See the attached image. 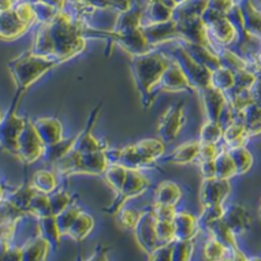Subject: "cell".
Instances as JSON below:
<instances>
[{
    "instance_id": "6da1fadb",
    "label": "cell",
    "mask_w": 261,
    "mask_h": 261,
    "mask_svg": "<svg viewBox=\"0 0 261 261\" xmlns=\"http://www.w3.org/2000/svg\"><path fill=\"white\" fill-rule=\"evenodd\" d=\"M48 25L49 33L55 44V59L62 63L80 55L86 47L84 30L78 22H74L69 15L58 13Z\"/></svg>"
},
{
    "instance_id": "7a4b0ae2",
    "label": "cell",
    "mask_w": 261,
    "mask_h": 261,
    "mask_svg": "<svg viewBox=\"0 0 261 261\" xmlns=\"http://www.w3.org/2000/svg\"><path fill=\"white\" fill-rule=\"evenodd\" d=\"M170 62L171 58L153 51L145 55L133 56L130 63L132 73L145 107L152 101V90L159 85V81Z\"/></svg>"
},
{
    "instance_id": "3957f363",
    "label": "cell",
    "mask_w": 261,
    "mask_h": 261,
    "mask_svg": "<svg viewBox=\"0 0 261 261\" xmlns=\"http://www.w3.org/2000/svg\"><path fill=\"white\" fill-rule=\"evenodd\" d=\"M59 63L54 58H45V56L36 55V54H26V55L18 58L10 63V69L13 70L14 77L17 81L18 89H28L33 82H36L40 77L49 71L52 67H55Z\"/></svg>"
},
{
    "instance_id": "277c9868",
    "label": "cell",
    "mask_w": 261,
    "mask_h": 261,
    "mask_svg": "<svg viewBox=\"0 0 261 261\" xmlns=\"http://www.w3.org/2000/svg\"><path fill=\"white\" fill-rule=\"evenodd\" d=\"M171 52L174 55L172 58L178 62L180 69L184 70L185 75L190 82V85L193 86V89L202 90L211 85V70L198 63L197 60L186 51L184 44L174 47Z\"/></svg>"
},
{
    "instance_id": "5b68a950",
    "label": "cell",
    "mask_w": 261,
    "mask_h": 261,
    "mask_svg": "<svg viewBox=\"0 0 261 261\" xmlns=\"http://www.w3.org/2000/svg\"><path fill=\"white\" fill-rule=\"evenodd\" d=\"M149 188V180L142 175L140 170H127V176L124 180L123 188L116 193V198L111 205L106 208V212H118L127 200H133L141 196Z\"/></svg>"
},
{
    "instance_id": "8992f818",
    "label": "cell",
    "mask_w": 261,
    "mask_h": 261,
    "mask_svg": "<svg viewBox=\"0 0 261 261\" xmlns=\"http://www.w3.org/2000/svg\"><path fill=\"white\" fill-rule=\"evenodd\" d=\"M176 23H178V32H179L180 40L184 43L204 45V47L211 48L212 51L218 54V49L214 47V44L211 41L208 28H206L205 22L202 21L201 17L185 18V19L176 21Z\"/></svg>"
},
{
    "instance_id": "52a82bcc",
    "label": "cell",
    "mask_w": 261,
    "mask_h": 261,
    "mask_svg": "<svg viewBox=\"0 0 261 261\" xmlns=\"http://www.w3.org/2000/svg\"><path fill=\"white\" fill-rule=\"evenodd\" d=\"M45 148L47 146L37 133L35 123L26 120L25 128L22 130L19 140H18V154H21V158L26 163H33L44 156Z\"/></svg>"
},
{
    "instance_id": "ba28073f",
    "label": "cell",
    "mask_w": 261,
    "mask_h": 261,
    "mask_svg": "<svg viewBox=\"0 0 261 261\" xmlns=\"http://www.w3.org/2000/svg\"><path fill=\"white\" fill-rule=\"evenodd\" d=\"M186 124V115H185L184 104L172 106L164 111L158 123L159 137L164 142L174 141L179 137L182 128Z\"/></svg>"
},
{
    "instance_id": "9c48e42d",
    "label": "cell",
    "mask_w": 261,
    "mask_h": 261,
    "mask_svg": "<svg viewBox=\"0 0 261 261\" xmlns=\"http://www.w3.org/2000/svg\"><path fill=\"white\" fill-rule=\"evenodd\" d=\"M107 152L110 163H118L127 170H144V168H159L158 162L144 158L134 144L123 146L122 149H110Z\"/></svg>"
},
{
    "instance_id": "30bf717a",
    "label": "cell",
    "mask_w": 261,
    "mask_h": 261,
    "mask_svg": "<svg viewBox=\"0 0 261 261\" xmlns=\"http://www.w3.org/2000/svg\"><path fill=\"white\" fill-rule=\"evenodd\" d=\"M154 223H156V218H154L152 208H149V210L142 211L141 218H140L137 226L134 227L133 230L136 241L146 254L153 253L154 249H158L160 246V242H159L158 237H156Z\"/></svg>"
},
{
    "instance_id": "8fae6325",
    "label": "cell",
    "mask_w": 261,
    "mask_h": 261,
    "mask_svg": "<svg viewBox=\"0 0 261 261\" xmlns=\"http://www.w3.org/2000/svg\"><path fill=\"white\" fill-rule=\"evenodd\" d=\"M26 119L15 115L14 107L10 108L9 114L0 122V142L6 149L18 153V140L22 130L25 128Z\"/></svg>"
},
{
    "instance_id": "7c38bea8",
    "label": "cell",
    "mask_w": 261,
    "mask_h": 261,
    "mask_svg": "<svg viewBox=\"0 0 261 261\" xmlns=\"http://www.w3.org/2000/svg\"><path fill=\"white\" fill-rule=\"evenodd\" d=\"M111 36L114 41L132 56L145 55V54L153 51V47L148 43L141 28L130 30V32H123V33L114 32L111 33Z\"/></svg>"
},
{
    "instance_id": "4fadbf2b",
    "label": "cell",
    "mask_w": 261,
    "mask_h": 261,
    "mask_svg": "<svg viewBox=\"0 0 261 261\" xmlns=\"http://www.w3.org/2000/svg\"><path fill=\"white\" fill-rule=\"evenodd\" d=\"M231 192V184L228 179L220 178H206L202 180L200 189V200L202 206L211 204H223L227 196Z\"/></svg>"
},
{
    "instance_id": "5bb4252c",
    "label": "cell",
    "mask_w": 261,
    "mask_h": 261,
    "mask_svg": "<svg viewBox=\"0 0 261 261\" xmlns=\"http://www.w3.org/2000/svg\"><path fill=\"white\" fill-rule=\"evenodd\" d=\"M141 29L146 40H148V43L153 48L164 43H168V41H172V40H180L178 23H176L175 19L163 22V23H156V25L141 26Z\"/></svg>"
},
{
    "instance_id": "9a60e30c",
    "label": "cell",
    "mask_w": 261,
    "mask_h": 261,
    "mask_svg": "<svg viewBox=\"0 0 261 261\" xmlns=\"http://www.w3.org/2000/svg\"><path fill=\"white\" fill-rule=\"evenodd\" d=\"M159 86L167 92H182V90L192 92L193 90V86L190 85V82L185 75L184 70L180 69V66L174 58H171V62L167 66V69L164 70V73L159 81Z\"/></svg>"
},
{
    "instance_id": "2e32d148",
    "label": "cell",
    "mask_w": 261,
    "mask_h": 261,
    "mask_svg": "<svg viewBox=\"0 0 261 261\" xmlns=\"http://www.w3.org/2000/svg\"><path fill=\"white\" fill-rule=\"evenodd\" d=\"M223 220L231 228L236 236L245 234L250 228L253 222L252 215L249 214L248 208L241 204H231L224 208Z\"/></svg>"
},
{
    "instance_id": "e0dca14e",
    "label": "cell",
    "mask_w": 261,
    "mask_h": 261,
    "mask_svg": "<svg viewBox=\"0 0 261 261\" xmlns=\"http://www.w3.org/2000/svg\"><path fill=\"white\" fill-rule=\"evenodd\" d=\"M100 108H101V104H99L92 111V114L89 116V120L86 123L85 130L78 134V140L75 142L74 148L80 150L81 153H89V152H96V150H107L108 146L100 141L99 138L94 137L93 133H92V128H93L94 123H96L97 115L100 114Z\"/></svg>"
},
{
    "instance_id": "ac0fdd59",
    "label": "cell",
    "mask_w": 261,
    "mask_h": 261,
    "mask_svg": "<svg viewBox=\"0 0 261 261\" xmlns=\"http://www.w3.org/2000/svg\"><path fill=\"white\" fill-rule=\"evenodd\" d=\"M201 94L208 119L219 120L220 112L227 104L226 93L210 85L201 90Z\"/></svg>"
},
{
    "instance_id": "d6986e66",
    "label": "cell",
    "mask_w": 261,
    "mask_h": 261,
    "mask_svg": "<svg viewBox=\"0 0 261 261\" xmlns=\"http://www.w3.org/2000/svg\"><path fill=\"white\" fill-rule=\"evenodd\" d=\"M172 224H174V230H175L176 240H193L200 231L197 218L186 211L176 212Z\"/></svg>"
},
{
    "instance_id": "ffe728a7",
    "label": "cell",
    "mask_w": 261,
    "mask_h": 261,
    "mask_svg": "<svg viewBox=\"0 0 261 261\" xmlns=\"http://www.w3.org/2000/svg\"><path fill=\"white\" fill-rule=\"evenodd\" d=\"M200 154V141H190L180 144L172 150L168 156H163V162L172 163V164H192L198 160Z\"/></svg>"
},
{
    "instance_id": "44dd1931",
    "label": "cell",
    "mask_w": 261,
    "mask_h": 261,
    "mask_svg": "<svg viewBox=\"0 0 261 261\" xmlns=\"http://www.w3.org/2000/svg\"><path fill=\"white\" fill-rule=\"evenodd\" d=\"M35 127L45 146L63 140V126L56 118H41L35 122Z\"/></svg>"
},
{
    "instance_id": "7402d4cb",
    "label": "cell",
    "mask_w": 261,
    "mask_h": 261,
    "mask_svg": "<svg viewBox=\"0 0 261 261\" xmlns=\"http://www.w3.org/2000/svg\"><path fill=\"white\" fill-rule=\"evenodd\" d=\"M108 166H110V160H108L106 150H96V152H89V153H82L80 174L103 175Z\"/></svg>"
},
{
    "instance_id": "603a6c76",
    "label": "cell",
    "mask_w": 261,
    "mask_h": 261,
    "mask_svg": "<svg viewBox=\"0 0 261 261\" xmlns=\"http://www.w3.org/2000/svg\"><path fill=\"white\" fill-rule=\"evenodd\" d=\"M28 26L29 25L22 21L15 11L7 10L0 14V36L5 39H15L21 36Z\"/></svg>"
},
{
    "instance_id": "cb8c5ba5",
    "label": "cell",
    "mask_w": 261,
    "mask_h": 261,
    "mask_svg": "<svg viewBox=\"0 0 261 261\" xmlns=\"http://www.w3.org/2000/svg\"><path fill=\"white\" fill-rule=\"evenodd\" d=\"M182 189L178 184L172 180H163L156 186L153 193L154 204L164 205H178L182 198Z\"/></svg>"
},
{
    "instance_id": "d4e9b609",
    "label": "cell",
    "mask_w": 261,
    "mask_h": 261,
    "mask_svg": "<svg viewBox=\"0 0 261 261\" xmlns=\"http://www.w3.org/2000/svg\"><path fill=\"white\" fill-rule=\"evenodd\" d=\"M184 47L186 48V51H188L194 59L197 60L198 63L202 64L204 67H206V69L211 70V71L219 69V67L222 66V64H220V60H219L218 54L215 51H212L211 48L190 43H184Z\"/></svg>"
},
{
    "instance_id": "484cf974",
    "label": "cell",
    "mask_w": 261,
    "mask_h": 261,
    "mask_svg": "<svg viewBox=\"0 0 261 261\" xmlns=\"http://www.w3.org/2000/svg\"><path fill=\"white\" fill-rule=\"evenodd\" d=\"M222 140L224 141L228 149L230 148H236V146H244L249 140V134L246 132L245 122H242V120H234L232 123L226 126L224 132H223Z\"/></svg>"
},
{
    "instance_id": "4316f807",
    "label": "cell",
    "mask_w": 261,
    "mask_h": 261,
    "mask_svg": "<svg viewBox=\"0 0 261 261\" xmlns=\"http://www.w3.org/2000/svg\"><path fill=\"white\" fill-rule=\"evenodd\" d=\"M174 19V10L164 6L158 0H152L150 6L145 13V18L142 17L141 26L145 25H156Z\"/></svg>"
},
{
    "instance_id": "83f0119b",
    "label": "cell",
    "mask_w": 261,
    "mask_h": 261,
    "mask_svg": "<svg viewBox=\"0 0 261 261\" xmlns=\"http://www.w3.org/2000/svg\"><path fill=\"white\" fill-rule=\"evenodd\" d=\"M93 228L94 219L89 214H86L85 211H81L73 224H71V227L69 228L67 236L75 242H82L85 238H88L90 232L93 231Z\"/></svg>"
},
{
    "instance_id": "f1b7e54d",
    "label": "cell",
    "mask_w": 261,
    "mask_h": 261,
    "mask_svg": "<svg viewBox=\"0 0 261 261\" xmlns=\"http://www.w3.org/2000/svg\"><path fill=\"white\" fill-rule=\"evenodd\" d=\"M215 176L220 178V179H231L237 176V167L234 164L231 154L228 149L219 150L218 156L215 158Z\"/></svg>"
},
{
    "instance_id": "f546056e",
    "label": "cell",
    "mask_w": 261,
    "mask_h": 261,
    "mask_svg": "<svg viewBox=\"0 0 261 261\" xmlns=\"http://www.w3.org/2000/svg\"><path fill=\"white\" fill-rule=\"evenodd\" d=\"M134 146L144 158L154 160V162H158L159 159H162L166 153V145L162 138H144L136 142Z\"/></svg>"
},
{
    "instance_id": "4dcf8cb0",
    "label": "cell",
    "mask_w": 261,
    "mask_h": 261,
    "mask_svg": "<svg viewBox=\"0 0 261 261\" xmlns=\"http://www.w3.org/2000/svg\"><path fill=\"white\" fill-rule=\"evenodd\" d=\"M81 158L82 153L80 150L74 148L73 150H70L69 153L66 154L64 158L55 162L54 164L56 166V171L59 172L60 175L69 176L80 174V166H81Z\"/></svg>"
},
{
    "instance_id": "1f68e13d",
    "label": "cell",
    "mask_w": 261,
    "mask_h": 261,
    "mask_svg": "<svg viewBox=\"0 0 261 261\" xmlns=\"http://www.w3.org/2000/svg\"><path fill=\"white\" fill-rule=\"evenodd\" d=\"M211 237H214L215 240H218L219 242H222L226 248L231 249L237 248V236L232 232V230L230 227L227 226L226 222L222 219H219L216 222L210 227L208 230Z\"/></svg>"
},
{
    "instance_id": "d6a6232c",
    "label": "cell",
    "mask_w": 261,
    "mask_h": 261,
    "mask_svg": "<svg viewBox=\"0 0 261 261\" xmlns=\"http://www.w3.org/2000/svg\"><path fill=\"white\" fill-rule=\"evenodd\" d=\"M224 93H226L227 101L230 103V106H231V107L234 108V111L237 112L245 111L250 104L254 103L250 89H241V88L234 86V88H231L230 90H227Z\"/></svg>"
},
{
    "instance_id": "836d02e7",
    "label": "cell",
    "mask_w": 261,
    "mask_h": 261,
    "mask_svg": "<svg viewBox=\"0 0 261 261\" xmlns=\"http://www.w3.org/2000/svg\"><path fill=\"white\" fill-rule=\"evenodd\" d=\"M236 85V74L227 67L220 66L219 69L211 71V86L216 89L227 92Z\"/></svg>"
},
{
    "instance_id": "e575fe53",
    "label": "cell",
    "mask_w": 261,
    "mask_h": 261,
    "mask_svg": "<svg viewBox=\"0 0 261 261\" xmlns=\"http://www.w3.org/2000/svg\"><path fill=\"white\" fill-rule=\"evenodd\" d=\"M78 140V136L71 138H63V140H60L59 142H56V144H52V145H48L45 148V159H47L48 162L55 163L58 160H60L62 158H64L66 154L69 153L70 150L74 149V146H75V142Z\"/></svg>"
},
{
    "instance_id": "d590c367",
    "label": "cell",
    "mask_w": 261,
    "mask_h": 261,
    "mask_svg": "<svg viewBox=\"0 0 261 261\" xmlns=\"http://www.w3.org/2000/svg\"><path fill=\"white\" fill-rule=\"evenodd\" d=\"M245 126L249 137L261 134V103H252L244 111Z\"/></svg>"
},
{
    "instance_id": "8d00e7d4",
    "label": "cell",
    "mask_w": 261,
    "mask_h": 261,
    "mask_svg": "<svg viewBox=\"0 0 261 261\" xmlns=\"http://www.w3.org/2000/svg\"><path fill=\"white\" fill-rule=\"evenodd\" d=\"M103 175L104 179L110 185V188L115 193H119L120 189L123 188L124 180L127 176V168H124L118 163H110V166L106 168Z\"/></svg>"
},
{
    "instance_id": "74e56055",
    "label": "cell",
    "mask_w": 261,
    "mask_h": 261,
    "mask_svg": "<svg viewBox=\"0 0 261 261\" xmlns=\"http://www.w3.org/2000/svg\"><path fill=\"white\" fill-rule=\"evenodd\" d=\"M223 132H224V127L219 120L208 119L200 130L198 141L200 144H219L222 141Z\"/></svg>"
},
{
    "instance_id": "f35d334b",
    "label": "cell",
    "mask_w": 261,
    "mask_h": 261,
    "mask_svg": "<svg viewBox=\"0 0 261 261\" xmlns=\"http://www.w3.org/2000/svg\"><path fill=\"white\" fill-rule=\"evenodd\" d=\"M218 56L223 67H227V69H230L234 73L240 71V70L249 69L248 62L242 56L238 55L237 52L231 51V49H227L224 47L219 48Z\"/></svg>"
},
{
    "instance_id": "ab89813d",
    "label": "cell",
    "mask_w": 261,
    "mask_h": 261,
    "mask_svg": "<svg viewBox=\"0 0 261 261\" xmlns=\"http://www.w3.org/2000/svg\"><path fill=\"white\" fill-rule=\"evenodd\" d=\"M231 154L234 164L237 167V174L238 175H244L252 168L253 166V154L246 149V146H236V148H230L228 149Z\"/></svg>"
},
{
    "instance_id": "60d3db41",
    "label": "cell",
    "mask_w": 261,
    "mask_h": 261,
    "mask_svg": "<svg viewBox=\"0 0 261 261\" xmlns=\"http://www.w3.org/2000/svg\"><path fill=\"white\" fill-rule=\"evenodd\" d=\"M224 215V206L223 204H211V205H204L201 215L197 218L198 227L200 230L208 231L210 227L214 224L216 220L223 218Z\"/></svg>"
},
{
    "instance_id": "b9f144b4",
    "label": "cell",
    "mask_w": 261,
    "mask_h": 261,
    "mask_svg": "<svg viewBox=\"0 0 261 261\" xmlns=\"http://www.w3.org/2000/svg\"><path fill=\"white\" fill-rule=\"evenodd\" d=\"M40 227H41V232H43L44 238L49 244L54 245V246H59L62 232H60L58 223H56L55 215H49V216L40 218Z\"/></svg>"
},
{
    "instance_id": "7bdbcfd3",
    "label": "cell",
    "mask_w": 261,
    "mask_h": 261,
    "mask_svg": "<svg viewBox=\"0 0 261 261\" xmlns=\"http://www.w3.org/2000/svg\"><path fill=\"white\" fill-rule=\"evenodd\" d=\"M48 245L49 242L44 237L32 241L22 249V258L23 260H43L47 256Z\"/></svg>"
},
{
    "instance_id": "ee69618b",
    "label": "cell",
    "mask_w": 261,
    "mask_h": 261,
    "mask_svg": "<svg viewBox=\"0 0 261 261\" xmlns=\"http://www.w3.org/2000/svg\"><path fill=\"white\" fill-rule=\"evenodd\" d=\"M142 14L138 11H124L122 15H119V19L116 22L115 33H123V32H130V30L141 28Z\"/></svg>"
},
{
    "instance_id": "f6af8a7d",
    "label": "cell",
    "mask_w": 261,
    "mask_h": 261,
    "mask_svg": "<svg viewBox=\"0 0 261 261\" xmlns=\"http://www.w3.org/2000/svg\"><path fill=\"white\" fill-rule=\"evenodd\" d=\"M171 261H188L194 252V242L193 240H175L171 244Z\"/></svg>"
},
{
    "instance_id": "bcb514c9",
    "label": "cell",
    "mask_w": 261,
    "mask_h": 261,
    "mask_svg": "<svg viewBox=\"0 0 261 261\" xmlns=\"http://www.w3.org/2000/svg\"><path fill=\"white\" fill-rule=\"evenodd\" d=\"M33 188L35 190H39L41 193H48L54 192L56 189V178L55 174H52L49 171H37L33 176Z\"/></svg>"
},
{
    "instance_id": "7dc6e473",
    "label": "cell",
    "mask_w": 261,
    "mask_h": 261,
    "mask_svg": "<svg viewBox=\"0 0 261 261\" xmlns=\"http://www.w3.org/2000/svg\"><path fill=\"white\" fill-rule=\"evenodd\" d=\"M227 252H228V248H226L218 240H215L214 237H211L210 240L206 241L205 245H204V250H202L204 257H205L206 260L212 261L226 260Z\"/></svg>"
},
{
    "instance_id": "c3c4849f",
    "label": "cell",
    "mask_w": 261,
    "mask_h": 261,
    "mask_svg": "<svg viewBox=\"0 0 261 261\" xmlns=\"http://www.w3.org/2000/svg\"><path fill=\"white\" fill-rule=\"evenodd\" d=\"M81 211L82 210L80 206H67L66 210L56 215V223H58V227H59L62 236H67L69 228L71 227V224H73Z\"/></svg>"
},
{
    "instance_id": "681fc988",
    "label": "cell",
    "mask_w": 261,
    "mask_h": 261,
    "mask_svg": "<svg viewBox=\"0 0 261 261\" xmlns=\"http://www.w3.org/2000/svg\"><path fill=\"white\" fill-rule=\"evenodd\" d=\"M28 210H29L30 212H33L35 215H37L39 218L49 216V215H52L49 197H48L45 193L41 192H40L39 194H35L33 198H32V201H30Z\"/></svg>"
},
{
    "instance_id": "f907efd6",
    "label": "cell",
    "mask_w": 261,
    "mask_h": 261,
    "mask_svg": "<svg viewBox=\"0 0 261 261\" xmlns=\"http://www.w3.org/2000/svg\"><path fill=\"white\" fill-rule=\"evenodd\" d=\"M142 211L133 210V208H120L118 211V220L122 228L127 231H133L134 227L137 226L138 220L141 218Z\"/></svg>"
},
{
    "instance_id": "816d5d0a",
    "label": "cell",
    "mask_w": 261,
    "mask_h": 261,
    "mask_svg": "<svg viewBox=\"0 0 261 261\" xmlns=\"http://www.w3.org/2000/svg\"><path fill=\"white\" fill-rule=\"evenodd\" d=\"M154 228H156V237H158L160 245L172 244L176 240L175 230H174L172 222H168V220H158L156 219Z\"/></svg>"
},
{
    "instance_id": "f5cc1de1",
    "label": "cell",
    "mask_w": 261,
    "mask_h": 261,
    "mask_svg": "<svg viewBox=\"0 0 261 261\" xmlns=\"http://www.w3.org/2000/svg\"><path fill=\"white\" fill-rule=\"evenodd\" d=\"M49 202H51V211L52 215L60 214L62 211L66 210L67 206L71 204V196L66 190H58L49 197Z\"/></svg>"
},
{
    "instance_id": "db71d44e",
    "label": "cell",
    "mask_w": 261,
    "mask_h": 261,
    "mask_svg": "<svg viewBox=\"0 0 261 261\" xmlns=\"http://www.w3.org/2000/svg\"><path fill=\"white\" fill-rule=\"evenodd\" d=\"M236 74V85L237 88H241V89H252L253 85L256 84L258 77L254 71H252V69H244L237 71Z\"/></svg>"
},
{
    "instance_id": "11a10c76",
    "label": "cell",
    "mask_w": 261,
    "mask_h": 261,
    "mask_svg": "<svg viewBox=\"0 0 261 261\" xmlns=\"http://www.w3.org/2000/svg\"><path fill=\"white\" fill-rule=\"evenodd\" d=\"M152 211L158 220H168V222H172L178 212L175 205H164V204H154Z\"/></svg>"
},
{
    "instance_id": "9f6ffc18",
    "label": "cell",
    "mask_w": 261,
    "mask_h": 261,
    "mask_svg": "<svg viewBox=\"0 0 261 261\" xmlns=\"http://www.w3.org/2000/svg\"><path fill=\"white\" fill-rule=\"evenodd\" d=\"M149 258L150 260H156V261H171L172 258L171 244L160 245L158 249H154L153 253H150Z\"/></svg>"
},
{
    "instance_id": "6f0895ef",
    "label": "cell",
    "mask_w": 261,
    "mask_h": 261,
    "mask_svg": "<svg viewBox=\"0 0 261 261\" xmlns=\"http://www.w3.org/2000/svg\"><path fill=\"white\" fill-rule=\"evenodd\" d=\"M218 144H200L198 160H215V158L218 156Z\"/></svg>"
},
{
    "instance_id": "680465c9",
    "label": "cell",
    "mask_w": 261,
    "mask_h": 261,
    "mask_svg": "<svg viewBox=\"0 0 261 261\" xmlns=\"http://www.w3.org/2000/svg\"><path fill=\"white\" fill-rule=\"evenodd\" d=\"M232 7V0H208V9L216 13L227 14Z\"/></svg>"
},
{
    "instance_id": "91938a15",
    "label": "cell",
    "mask_w": 261,
    "mask_h": 261,
    "mask_svg": "<svg viewBox=\"0 0 261 261\" xmlns=\"http://www.w3.org/2000/svg\"><path fill=\"white\" fill-rule=\"evenodd\" d=\"M198 170L204 179L215 176V163L214 160H198Z\"/></svg>"
},
{
    "instance_id": "94428289",
    "label": "cell",
    "mask_w": 261,
    "mask_h": 261,
    "mask_svg": "<svg viewBox=\"0 0 261 261\" xmlns=\"http://www.w3.org/2000/svg\"><path fill=\"white\" fill-rule=\"evenodd\" d=\"M174 2H175L176 5L179 6V5H182V3H185V2H186V0H174Z\"/></svg>"
},
{
    "instance_id": "6125c7cd",
    "label": "cell",
    "mask_w": 261,
    "mask_h": 261,
    "mask_svg": "<svg viewBox=\"0 0 261 261\" xmlns=\"http://www.w3.org/2000/svg\"><path fill=\"white\" fill-rule=\"evenodd\" d=\"M0 122H2V110H0Z\"/></svg>"
},
{
    "instance_id": "be15d7a7",
    "label": "cell",
    "mask_w": 261,
    "mask_h": 261,
    "mask_svg": "<svg viewBox=\"0 0 261 261\" xmlns=\"http://www.w3.org/2000/svg\"><path fill=\"white\" fill-rule=\"evenodd\" d=\"M260 219H261V202H260Z\"/></svg>"
}]
</instances>
